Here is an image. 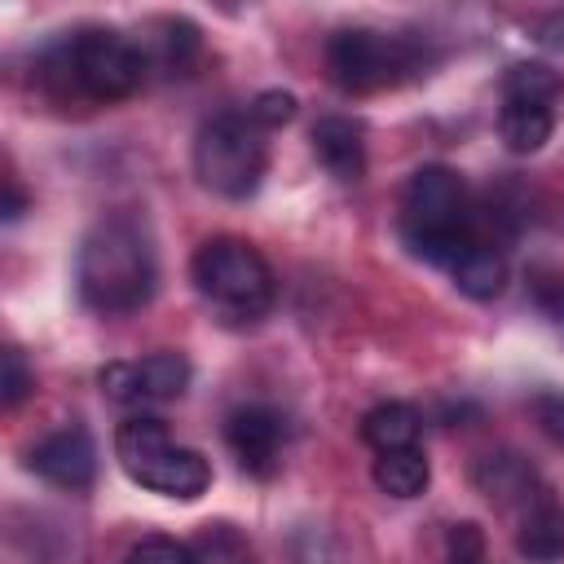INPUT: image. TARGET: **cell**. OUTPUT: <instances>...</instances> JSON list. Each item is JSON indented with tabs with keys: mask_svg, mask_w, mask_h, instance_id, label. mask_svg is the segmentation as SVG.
Listing matches in <instances>:
<instances>
[{
	"mask_svg": "<svg viewBox=\"0 0 564 564\" xmlns=\"http://www.w3.org/2000/svg\"><path fill=\"white\" fill-rule=\"evenodd\" d=\"M75 282L88 308L97 313H132L154 295L159 264L154 242L137 216H106L97 220L79 242Z\"/></svg>",
	"mask_w": 564,
	"mask_h": 564,
	"instance_id": "1",
	"label": "cell"
},
{
	"mask_svg": "<svg viewBox=\"0 0 564 564\" xmlns=\"http://www.w3.org/2000/svg\"><path fill=\"white\" fill-rule=\"evenodd\" d=\"M401 238L414 256H423L432 264H454L471 242H480L458 172L436 163V167H419L410 176V185L401 194Z\"/></svg>",
	"mask_w": 564,
	"mask_h": 564,
	"instance_id": "2",
	"label": "cell"
},
{
	"mask_svg": "<svg viewBox=\"0 0 564 564\" xmlns=\"http://www.w3.org/2000/svg\"><path fill=\"white\" fill-rule=\"evenodd\" d=\"M115 458H119V467L137 485H145V489H154L163 498L194 502L212 485L207 458L198 449H189V445H176L172 432L159 419H150V414H132V419L119 423V432H115Z\"/></svg>",
	"mask_w": 564,
	"mask_h": 564,
	"instance_id": "3",
	"label": "cell"
},
{
	"mask_svg": "<svg viewBox=\"0 0 564 564\" xmlns=\"http://www.w3.org/2000/svg\"><path fill=\"white\" fill-rule=\"evenodd\" d=\"M44 75H57L66 88H75L79 97L93 101H119L128 93H137L141 75H145V53L141 44H132L119 31L106 26H88L79 35H70L48 62Z\"/></svg>",
	"mask_w": 564,
	"mask_h": 564,
	"instance_id": "4",
	"label": "cell"
},
{
	"mask_svg": "<svg viewBox=\"0 0 564 564\" xmlns=\"http://www.w3.org/2000/svg\"><path fill=\"white\" fill-rule=\"evenodd\" d=\"M269 167V141L264 128L247 115H216L194 137V172L198 181L220 198H247L256 194L260 176Z\"/></svg>",
	"mask_w": 564,
	"mask_h": 564,
	"instance_id": "5",
	"label": "cell"
},
{
	"mask_svg": "<svg viewBox=\"0 0 564 564\" xmlns=\"http://www.w3.org/2000/svg\"><path fill=\"white\" fill-rule=\"evenodd\" d=\"M189 273H194V286L203 291V300H212L229 317L251 322L273 304V269L242 238H207L194 251Z\"/></svg>",
	"mask_w": 564,
	"mask_h": 564,
	"instance_id": "6",
	"label": "cell"
},
{
	"mask_svg": "<svg viewBox=\"0 0 564 564\" xmlns=\"http://www.w3.org/2000/svg\"><path fill=\"white\" fill-rule=\"evenodd\" d=\"M423 48L410 35H383L370 26H348L326 40V70L344 93H375L423 70Z\"/></svg>",
	"mask_w": 564,
	"mask_h": 564,
	"instance_id": "7",
	"label": "cell"
},
{
	"mask_svg": "<svg viewBox=\"0 0 564 564\" xmlns=\"http://www.w3.org/2000/svg\"><path fill=\"white\" fill-rule=\"evenodd\" d=\"M97 379H101V392L123 405L176 401L189 388V361L181 352H150L141 361H110Z\"/></svg>",
	"mask_w": 564,
	"mask_h": 564,
	"instance_id": "8",
	"label": "cell"
},
{
	"mask_svg": "<svg viewBox=\"0 0 564 564\" xmlns=\"http://www.w3.org/2000/svg\"><path fill=\"white\" fill-rule=\"evenodd\" d=\"M225 441L247 476L269 480L282 467V445H286V423L269 405H238L225 419Z\"/></svg>",
	"mask_w": 564,
	"mask_h": 564,
	"instance_id": "9",
	"label": "cell"
},
{
	"mask_svg": "<svg viewBox=\"0 0 564 564\" xmlns=\"http://www.w3.org/2000/svg\"><path fill=\"white\" fill-rule=\"evenodd\" d=\"M26 463H31V471L44 476L48 485L75 494V489H88L93 476H97V445H93L88 427L66 423V427L48 432L44 441H35L31 454H26Z\"/></svg>",
	"mask_w": 564,
	"mask_h": 564,
	"instance_id": "10",
	"label": "cell"
},
{
	"mask_svg": "<svg viewBox=\"0 0 564 564\" xmlns=\"http://www.w3.org/2000/svg\"><path fill=\"white\" fill-rule=\"evenodd\" d=\"M516 546L533 564L564 560V502L546 485L516 511Z\"/></svg>",
	"mask_w": 564,
	"mask_h": 564,
	"instance_id": "11",
	"label": "cell"
},
{
	"mask_svg": "<svg viewBox=\"0 0 564 564\" xmlns=\"http://www.w3.org/2000/svg\"><path fill=\"white\" fill-rule=\"evenodd\" d=\"M471 480H476V489H480L489 502H498V507H507V511H520V507L542 489L538 471H533L520 454H511V449L485 454V458L476 463Z\"/></svg>",
	"mask_w": 564,
	"mask_h": 564,
	"instance_id": "12",
	"label": "cell"
},
{
	"mask_svg": "<svg viewBox=\"0 0 564 564\" xmlns=\"http://www.w3.org/2000/svg\"><path fill=\"white\" fill-rule=\"evenodd\" d=\"M313 154H317V163H322L330 176H339V181H357V176L366 172V141H361V128H357L352 119H344V115L317 119V128H313Z\"/></svg>",
	"mask_w": 564,
	"mask_h": 564,
	"instance_id": "13",
	"label": "cell"
},
{
	"mask_svg": "<svg viewBox=\"0 0 564 564\" xmlns=\"http://www.w3.org/2000/svg\"><path fill=\"white\" fill-rule=\"evenodd\" d=\"M419 410L405 401H379L375 410H366L361 419V441L375 454H397V449H414L419 445Z\"/></svg>",
	"mask_w": 564,
	"mask_h": 564,
	"instance_id": "14",
	"label": "cell"
},
{
	"mask_svg": "<svg viewBox=\"0 0 564 564\" xmlns=\"http://www.w3.org/2000/svg\"><path fill=\"white\" fill-rule=\"evenodd\" d=\"M449 273H454V286L463 291V295H471V300H494V295H502V286H507V256L494 247V242H471L454 264H449Z\"/></svg>",
	"mask_w": 564,
	"mask_h": 564,
	"instance_id": "15",
	"label": "cell"
},
{
	"mask_svg": "<svg viewBox=\"0 0 564 564\" xmlns=\"http://www.w3.org/2000/svg\"><path fill=\"white\" fill-rule=\"evenodd\" d=\"M551 128H555V106H546V101H502L498 132H502L507 150L533 154V150L546 145Z\"/></svg>",
	"mask_w": 564,
	"mask_h": 564,
	"instance_id": "16",
	"label": "cell"
},
{
	"mask_svg": "<svg viewBox=\"0 0 564 564\" xmlns=\"http://www.w3.org/2000/svg\"><path fill=\"white\" fill-rule=\"evenodd\" d=\"M432 480V467L423 458V449H397V454H379L375 458V485L388 498H419Z\"/></svg>",
	"mask_w": 564,
	"mask_h": 564,
	"instance_id": "17",
	"label": "cell"
},
{
	"mask_svg": "<svg viewBox=\"0 0 564 564\" xmlns=\"http://www.w3.org/2000/svg\"><path fill=\"white\" fill-rule=\"evenodd\" d=\"M141 53H145V66H150V57L163 66V70H185L189 66V57L198 53V31L189 26V22H181V18H167V22H154V35L141 44Z\"/></svg>",
	"mask_w": 564,
	"mask_h": 564,
	"instance_id": "18",
	"label": "cell"
},
{
	"mask_svg": "<svg viewBox=\"0 0 564 564\" xmlns=\"http://www.w3.org/2000/svg\"><path fill=\"white\" fill-rule=\"evenodd\" d=\"M560 75L551 70V66H542V62H520V66H511L507 70V79H502V101H546V106H555V97H560Z\"/></svg>",
	"mask_w": 564,
	"mask_h": 564,
	"instance_id": "19",
	"label": "cell"
},
{
	"mask_svg": "<svg viewBox=\"0 0 564 564\" xmlns=\"http://www.w3.org/2000/svg\"><path fill=\"white\" fill-rule=\"evenodd\" d=\"M194 564H256L247 538L229 524H207L194 542Z\"/></svg>",
	"mask_w": 564,
	"mask_h": 564,
	"instance_id": "20",
	"label": "cell"
},
{
	"mask_svg": "<svg viewBox=\"0 0 564 564\" xmlns=\"http://www.w3.org/2000/svg\"><path fill=\"white\" fill-rule=\"evenodd\" d=\"M123 564H194V546H185L167 533H145L141 542H132Z\"/></svg>",
	"mask_w": 564,
	"mask_h": 564,
	"instance_id": "21",
	"label": "cell"
},
{
	"mask_svg": "<svg viewBox=\"0 0 564 564\" xmlns=\"http://www.w3.org/2000/svg\"><path fill=\"white\" fill-rule=\"evenodd\" d=\"M529 410H533L538 427H542L555 445H564V392H538V397L529 401Z\"/></svg>",
	"mask_w": 564,
	"mask_h": 564,
	"instance_id": "22",
	"label": "cell"
},
{
	"mask_svg": "<svg viewBox=\"0 0 564 564\" xmlns=\"http://www.w3.org/2000/svg\"><path fill=\"white\" fill-rule=\"evenodd\" d=\"M4 405H18L31 388H35V375L26 370V357L18 352V348H4Z\"/></svg>",
	"mask_w": 564,
	"mask_h": 564,
	"instance_id": "23",
	"label": "cell"
},
{
	"mask_svg": "<svg viewBox=\"0 0 564 564\" xmlns=\"http://www.w3.org/2000/svg\"><path fill=\"white\" fill-rule=\"evenodd\" d=\"M449 564H485V538L476 524H454L449 533Z\"/></svg>",
	"mask_w": 564,
	"mask_h": 564,
	"instance_id": "24",
	"label": "cell"
},
{
	"mask_svg": "<svg viewBox=\"0 0 564 564\" xmlns=\"http://www.w3.org/2000/svg\"><path fill=\"white\" fill-rule=\"evenodd\" d=\"M291 115H295V97H291V93H260L256 106H251V119H256L260 128H278V123H286Z\"/></svg>",
	"mask_w": 564,
	"mask_h": 564,
	"instance_id": "25",
	"label": "cell"
},
{
	"mask_svg": "<svg viewBox=\"0 0 564 564\" xmlns=\"http://www.w3.org/2000/svg\"><path fill=\"white\" fill-rule=\"evenodd\" d=\"M542 40H546V44H555V48H564V9H560V13H551V18L542 22Z\"/></svg>",
	"mask_w": 564,
	"mask_h": 564,
	"instance_id": "26",
	"label": "cell"
},
{
	"mask_svg": "<svg viewBox=\"0 0 564 564\" xmlns=\"http://www.w3.org/2000/svg\"><path fill=\"white\" fill-rule=\"evenodd\" d=\"M22 207H26V198H22V189H18V181L9 176V198H4V220H18V216H22Z\"/></svg>",
	"mask_w": 564,
	"mask_h": 564,
	"instance_id": "27",
	"label": "cell"
},
{
	"mask_svg": "<svg viewBox=\"0 0 564 564\" xmlns=\"http://www.w3.org/2000/svg\"><path fill=\"white\" fill-rule=\"evenodd\" d=\"M560 313H564V304H560Z\"/></svg>",
	"mask_w": 564,
	"mask_h": 564,
	"instance_id": "28",
	"label": "cell"
}]
</instances>
